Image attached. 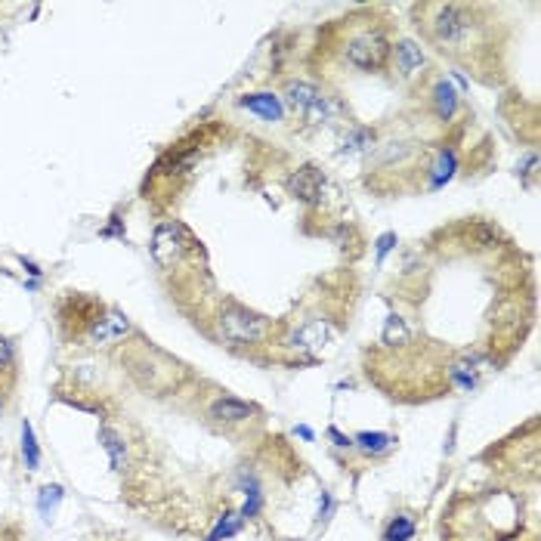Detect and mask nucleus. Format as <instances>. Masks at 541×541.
Returning a JSON list of instances; mask_svg holds the SVG:
<instances>
[{
	"label": "nucleus",
	"mask_w": 541,
	"mask_h": 541,
	"mask_svg": "<svg viewBox=\"0 0 541 541\" xmlns=\"http://www.w3.org/2000/svg\"><path fill=\"white\" fill-rule=\"evenodd\" d=\"M427 25H430L433 41L443 50H452V53L470 50V44L477 41V31H479V22L473 19V10L470 6H461V3L430 6V22Z\"/></svg>",
	"instance_id": "obj_1"
},
{
	"label": "nucleus",
	"mask_w": 541,
	"mask_h": 541,
	"mask_svg": "<svg viewBox=\"0 0 541 541\" xmlns=\"http://www.w3.org/2000/svg\"><path fill=\"white\" fill-rule=\"evenodd\" d=\"M220 338L232 347H245V344H257L269 334V322L263 315L250 313L245 306H226L220 313Z\"/></svg>",
	"instance_id": "obj_2"
},
{
	"label": "nucleus",
	"mask_w": 541,
	"mask_h": 541,
	"mask_svg": "<svg viewBox=\"0 0 541 541\" xmlns=\"http://www.w3.org/2000/svg\"><path fill=\"white\" fill-rule=\"evenodd\" d=\"M288 102H291L309 124H328L340 115V102H334L331 96H325L309 81L288 84Z\"/></svg>",
	"instance_id": "obj_3"
},
{
	"label": "nucleus",
	"mask_w": 541,
	"mask_h": 541,
	"mask_svg": "<svg viewBox=\"0 0 541 541\" xmlns=\"http://www.w3.org/2000/svg\"><path fill=\"white\" fill-rule=\"evenodd\" d=\"M344 56L349 65L362 71H378L384 68L387 56H390V44L380 31H362V35L349 37L347 47H344Z\"/></svg>",
	"instance_id": "obj_4"
},
{
	"label": "nucleus",
	"mask_w": 541,
	"mask_h": 541,
	"mask_svg": "<svg viewBox=\"0 0 541 541\" xmlns=\"http://www.w3.org/2000/svg\"><path fill=\"white\" fill-rule=\"evenodd\" d=\"M192 248H195L192 235H189L186 226H180V223H161V226L155 229L152 254H155V260L161 263V266H174V263Z\"/></svg>",
	"instance_id": "obj_5"
},
{
	"label": "nucleus",
	"mask_w": 541,
	"mask_h": 541,
	"mask_svg": "<svg viewBox=\"0 0 541 541\" xmlns=\"http://www.w3.org/2000/svg\"><path fill=\"white\" fill-rule=\"evenodd\" d=\"M331 340H334L331 322L313 319V322H306V325H300L291 338H288V347L300 349V353H322V349L331 344Z\"/></svg>",
	"instance_id": "obj_6"
},
{
	"label": "nucleus",
	"mask_w": 541,
	"mask_h": 541,
	"mask_svg": "<svg viewBox=\"0 0 541 541\" xmlns=\"http://www.w3.org/2000/svg\"><path fill=\"white\" fill-rule=\"evenodd\" d=\"M288 189L297 201L303 204H319L322 201V192H325V176H322L319 167H300L288 176Z\"/></svg>",
	"instance_id": "obj_7"
},
{
	"label": "nucleus",
	"mask_w": 541,
	"mask_h": 541,
	"mask_svg": "<svg viewBox=\"0 0 541 541\" xmlns=\"http://www.w3.org/2000/svg\"><path fill=\"white\" fill-rule=\"evenodd\" d=\"M127 331H130L127 319H124V315H118V313H109V315L96 319L93 325L87 328L84 340H87L90 347H109V344H115V340H121Z\"/></svg>",
	"instance_id": "obj_8"
},
{
	"label": "nucleus",
	"mask_w": 541,
	"mask_h": 541,
	"mask_svg": "<svg viewBox=\"0 0 541 541\" xmlns=\"http://www.w3.org/2000/svg\"><path fill=\"white\" fill-rule=\"evenodd\" d=\"M254 414V405L241 399H232V396H220V399L210 402V418L214 421H223V424H241Z\"/></svg>",
	"instance_id": "obj_9"
},
{
	"label": "nucleus",
	"mask_w": 541,
	"mask_h": 541,
	"mask_svg": "<svg viewBox=\"0 0 541 541\" xmlns=\"http://www.w3.org/2000/svg\"><path fill=\"white\" fill-rule=\"evenodd\" d=\"M241 109L254 111V115H260L263 121H282V102L275 99L273 93H254V96H245L241 99Z\"/></svg>",
	"instance_id": "obj_10"
},
{
	"label": "nucleus",
	"mask_w": 541,
	"mask_h": 541,
	"mask_svg": "<svg viewBox=\"0 0 541 541\" xmlns=\"http://www.w3.org/2000/svg\"><path fill=\"white\" fill-rule=\"evenodd\" d=\"M433 111L439 115V121H448L458 111V93H455V87L448 81L433 84Z\"/></svg>",
	"instance_id": "obj_11"
},
{
	"label": "nucleus",
	"mask_w": 541,
	"mask_h": 541,
	"mask_svg": "<svg viewBox=\"0 0 541 541\" xmlns=\"http://www.w3.org/2000/svg\"><path fill=\"white\" fill-rule=\"evenodd\" d=\"M396 65H399V71L405 77H412L424 65V53H421V47L414 41H399L396 44Z\"/></svg>",
	"instance_id": "obj_12"
},
{
	"label": "nucleus",
	"mask_w": 541,
	"mask_h": 541,
	"mask_svg": "<svg viewBox=\"0 0 541 541\" xmlns=\"http://www.w3.org/2000/svg\"><path fill=\"white\" fill-rule=\"evenodd\" d=\"M99 443H102V448L109 452L111 467H115V470H124V467H127V452H124V439L118 437L115 430L102 427V430H99Z\"/></svg>",
	"instance_id": "obj_13"
},
{
	"label": "nucleus",
	"mask_w": 541,
	"mask_h": 541,
	"mask_svg": "<svg viewBox=\"0 0 541 541\" xmlns=\"http://www.w3.org/2000/svg\"><path fill=\"white\" fill-rule=\"evenodd\" d=\"M353 446H359L365 455H384V452H390L393 437L390 433H380V430H365L353 439Z\"/></svg>",
	"instance_id": "obj_14"
},
{
	"label": "nucleus",
	"mask_w": 541,
	"mask_h": 541,
	"mask_svg": "<svg viewBox=\"0 0 541 541\" xmlns=\"http://www.w3.org/2000/svg\"><path fill=\"white\" fill-rule=\"evenodd\" d=\"M414 532H418L414 520L408 517V513H396L390 523H387V529H384V541H412Z\"/></svg>",
	"instance_id": "obj_15"
},
{
	"label": "nucleus",
	"mask_w": 541,
	"mask_h": 541,
	"mask_svg": "<svg viewBox=\"0 0 541 541\" xmlns=\"http://www.w3.org/2000/svg\"><path fill=\"white\" fill-rule=\"evenodd\" d=\"M408 338H412V331H408V325H405V319L402 315H387V322H384V344L387 347H402V344H408Z\"/></svg>",
	"instance_id": "obj_16"
},
{
	"label": "nucleus",
	"mask_w": 541,
	"mask_h": 541,
	"mask_svg": "<svg viewBox=\"0 0 541 541\" xmlns=\"http://www.w3.org/2000/svg\"><path fill=\"white\" fill-rule=\"evenodd\" d=\"M22 455H25L28 470H37V464H41V452H37V439H35V430H31L28 421H22Z\"/></svg>",
	"instance_id": "obj_17"
},
{
	"label": "nucleus",
	"mask_w": 541,
	"mask_h": 541,
	"mask_svg": "<svg viewBox=\"0 0 541 541\" xmlns=\"http://www.w3.org/2000/svg\"><path fill=\"white\" fill-rule=\"evenodd\" d=\"M62 486H44L41 495H37V511H41V517L44 520H50L53 517V511L59 507V501H62Z\"/></svg>",
	"instance_id": "obj_18"
},
{
	"label": "nucleus",
	"mask_w": 541,
	"mask_h": 541,
	"mask_svg": "<svg viewBox=\"0 0 541 541\" xmlns=\"http://www.w3.org/2000/svg\"><path fill=\"white\" fill-rule=\"evenodd\" d=\"M241 520L245 517H235V513H223V520L214 526V532H210L208 541H223V538H232L235 532L241 529Z\"/></svg>",
	"instance_id": "obj_19"
},
{
	"label": "nucleus",
	"mask_w": 541,
	"mask_h": 541,
	"mask_svg": "<svg viewBox=\"0 0 541 541\" xmlns=\"http://www.w3.org/2000/svg\"><path fill=\"white\" fill-rule=\"evenodd\" d=\"M455 174V152H439V161L437 167H433V186H443L446 180H452Z\"/></svg>",
	"instance_id": "obj_20"
},
{
	"label": "nucleus",
	"mask_w": 541,
	"mask_h": 541,
	"mask_svg": "<svg viewBox=\"0 0 541 541\" xmlns=\"http://www.w3.org/2000/svg\"><path fill=\"white\" fill-rule=\"evenodd\" d=\"M372 140H374V134L372 130H365V127H356L353 134L344 140V146H340V155H347V152H359V149H365V146H372Z\"/></svg>",
	"instance_id": "obj_21"
},
{
	"label": "nucleus",
	"mask_w": 541,
	"mask_h": 541,
	"mask_svg": "<svg viewBox=\"0 0 541 541\" xmlns=\"http://www.w3.org/2000/svg\"><path fill=\"white\" fill-rule=\"evenodd\" d=\"M473 235H477L479 248H489V245L498 241V229L489 226V223H477V226H473Z\"/></svg>",
	"instance_id": "obj_22"
},
{
	"label": "nucleus",
	"mask_w": 541,
	"mask_h": 541,
	"mask_svg": "<svg viewBox=\"0 0 541 541\" xmlns=\"http://www.w3.org/2000/svg\"><path fill=\"white\" fill-rule=\"evenodd\" d=\"M393 245H396V235H393V232H384V235H380V239H378V263H384V257L390 254Z\"/></svg>",
	"instance_id": "obj_23"
},
{
	"label": "nucleus",
	"mask_w": 541,
	"mask_h": 541,
	"mask_svg": "<svg viewBox=\"0 0 541 541\" xmlns=\"http://www.w3.org/2000/svg\"><path fill=\"white\" fill-rule=\"evenodd\" d=\"M260 492H250L248 495V501H245V507H241V517H257V511H260Z\"/></svg>",
	"instance_id": "obj_24"
},
{
	"label": "nucleus",
	"mask_w": 541,
	"mask_h": 541,
	"mask_svg": "<svg viewBox=\"0 0 541 541\" xmlns=\"http://www.w3.org/2000/svg\"><path fill=\"white\" fill-rule=\"evenodd\" d=\"M328 439H334V446H338V448H349V446H353V439L344 437L338 427H328Z\"/></svg>",
	"instance_id": "obj_25"
},
{
	"label": "nucleus",
	"mask_w": 541,
	"mask_h": 541,
	"mask_svg": "<svg viewBox=\"0 0 541 541\" xmlns=\"http://www.w3.org/2000/svg\"><path fill=\"white\" fill-rule=\"evenodd\" d=\"M328 513H334V498L328 492H322V504H319V520H328Z\"/></svg>",
	"instance_id": "obj_26"
},
{
	"label": "nucleus",
	"mask_w": 541,
	"mask_h": 541,
	"mask_svg": "<svg viewBox=\"0 0 541 541\" xmlns=\"http://www.w3.org/2000/svg\"><path fill=\"white\" fill-rule=\"evenodd\" d=\"M10 359H12V344L6 338H0V365H6Z\"/></svg>",
	"instance_id": "obj_27"
},
{
	"label": "nucleus",
	"mask_w": 541,
	"mask_h": 541,
	"mask_svg": "<svg viewBox=\"0 0 541 541\" xmlns=\"http://www.w3.org/2000/svg\"><path fill=\"white\" fill-rule=\"evenodd\" d=\"M294 433H297V437H303V439H313V430H309V427H294Z\"/></svg>",
	"instance_id": "obj_28"
},
{
	"label": "nucleus",
	"mask_w": 541,
	"mask_h": 541,
	"mask_svg": "<svg viewBox=\"0 0 541 541\" xmlns=\"http://www.w3.org/2000/svg\"><path fill=\"white\" fill-rule=\"evenodd\" d=\"M0 412H3V393H0Z\"/></svg>",
	"instance_id": "obj_29"
}]
</instances>
